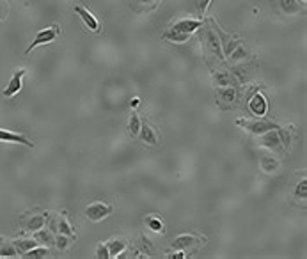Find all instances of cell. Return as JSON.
Here are the masks:
<instances>
[{
  "instance_id": "1",
  "label": "cell",
  "mask_w": 307,
  "mask_h": 259,
  "mask_svg": "<svg viewBox=\"0 0 307 259\" xmlns=\"http://www.w3.org/2000/svg\"><path fill=\"white\" fill-rule=\"evenodd\" d=\"M202 20H194V18H181L178 22H174L171 27H169L165 32H163L162 38L165 41H171V43H187L190 36L196 32L197 29H201Z\"/></svg>"
},
{
  "instance_id": "2",
  "label": "cell",
  "mask_w": 307,
  "mask_h": 259,
  "mask_svg": "<svg viewBox=\"0 0 307 259\" xmlns=\"http://www.w3.org/2000/svg\"><path fill=\"white\" fill-rule=\"evenodd\" d=\"M236 125L241 126L245 131H249L252 135H261L264 131H270V130H279L281 126L277 123H272V121H249V119H236Z\"/></svg>"
},
{
  "instance_id": "3",
  "label": "cell",
  "mask_w": 307,
  "mask_h": 259,
  "mask_svg": "<svg viewBox=\"0 0 307 259\" xmlns=\"http://www.w3.org/2000/svg\"><path fill=\"white\" fill-rule=\"evenodd\" d=\"M59 27L57 25H52V27H48V29H44V30H39L38 34H36V38H34V41L30 43V46L27 50H25V53H30L34 48H38V46H41V44H48L52 43L53 39L59 36Z\"/></svg>"
},
{
  "instance_id": "4",
  "label": "cell",
  "mask_w": 307,
  "mask_h": 259,
  "mask_svg": "<svg viewBox=\"0 0 307 259\" xmlns=\"http://www.w3.org/2000/svg\"><path fill=\"white\" fill-rule=\"evenodd\" d=\"M110 213H112V206H109V204H105V202H101V201L92 202V204H89V206L86 208L87 220H91V222L103 220V218H107Z\"/></svg>"
},
{
  "instance_id": "5",
  "label": "cell",
  "mask_w": 307,
  "mask_h": 259,
  "mask_svg": "<svg viewBox=\"0 0 307 259\" xmlns=\"http://www.w3.org/2000/svg\"><path fill=\"white\" fill-rule=\"evenodd\" d=\"M258 146L259 148H266L270 151H275V149L281 148V137H279L277 130H270V131H264V133L258 135Z\"/></svg>"
},
{
  "instance_id": "6",
  "label": "cell",
  "mask_w": 307,
  "mask_h": 259,
  "mask_svg": "<svg viewBox=\"0 0 307 259\" xmlns=\"http://www.w3.org/2000/svg\"><path fill=\"white\" fill-rule=\"evenodd\" d=\"M25 73H27L25 67H20V69H16V71L13 73L9 84H7V87L4 89V96L5 98H13V96H16L20 91H22V80H23Z\"/></svg>"
},
{
  "instance_id": "7",
  "label": "cell",
  "mask_w": 307,
  "mask_h": 259,
  "mask_svg": "<svg viewBox=\"0 0 307 259\" xmlns=\"http://www.w3.org/2000/svg\"><path fill=\"white\" fill-rule=\"evenodd\" d=\"M0 142H9V144H23L27 148H34V142H30L25 135L9 131V130L0 128Z\"/></svg>"
},
{
  "instance_id": "8",
  "label": "cell",
  "mask_w": 307,
  "mask_h": 259,
  "mask_svg": "<svg viewBox=\"0 0 307 259\" xmlns=\"http://www.w3.org/2000/svg\"><path fill=\"white\" fill-rule=\"evenodd\" d=\"M249 110L256 115V117H263L268 110V101L261 92H256L254 96L249 100Z\"/></svg>"
},
{
  "instance_id": "9",
  "label": "cell",
  "mask_w": 307,
  "mask_h": 259,
  "mask_svg": "<svg viewBox=\"0 0 307 259\" xmlns=\"http://www.w3.org/2000/svg\"><path fill=\"white\" fill-rule=\"evenodd\" d=\"M75 13L80 16V20L84 22V25H86L89 30H92V32H98V30H100V23H98V20L94 18V16H92L91 13L84 7V5H75Z\"/></svg>"
},
{
  "instance_id": "10",
  "label": "cell",
  "mask_w": 307,
  "mask_h": 259,
  "mask_svg": "<svg viewBox=\"0 0 307 259\" xmlns=\"http://www.w3.org/2000/svg\"><path fill=\"white\" fill-rule=\"evenodd\" d=\"M259 167H261V171L266 174H274L279 171V160L275 158L272 153H266L263 154L261 158H259Z\"/></svg>"
},
{
  "instance_id": "11",
  "label": "cell",
  "mask_w": 307,
  "mask_h": 259,
  "mask_svg": "<svg viewBox=\"0 0 307 259\" xmlns=\"http://www.w3.org/2000/svg\"><path fill=\"white\" fill-rule=\"evenodd\" d=\"M197 241H199V238L197 236H192V235H181L178 236L176 240L173 241V249L174 250H187L188 247H192V245H196Z\"/></svg>"
},
{
  "instance_id": "12",
  "label": "cell",
  "mask_w": 307,
  "mask_h": 259,
  "mask_svg": "<svg viewBox=\"0 0 307 259\" xmlns=\"http://www.w3.org/2000/svg\"><path fill=\"white\" fill-rule=\"evenodd\" d=\"M139 135H140V140H142V142H146V144H149V146H156V144H158V139H156L154 130L151 128L149 125H146V123H142V125H140Z\"/></svg>"
},
{
  "instance_id": "13",
  "label": "cell",
  "mask_w": 307,
  "mask_h": 259,
  "mask_svg": "<svg viewBox=\"0 0 307 259\" xmlns=\"http://www.w3.org/2000/svg\"><path fill=\"white\" fill-rule=\"evenodd\" d=\"M217 98H219V101H222V103H235L236 100V89L235 87H217Z\"/></svg>"
},
{
  "instance_id": "14",
  "label": "cell",
  "mask_w": 307,
  "mask_h": 259,
  "mask_svg": "<svg viewBox=\"0 0 307 259\" xmlns=\"http://www.w3.org/2000/svg\"><path fill=\"white\" fill-rule=\"evenodd\" d=\"M206 41H208V46L213 53H215L217 57L222 59V46H220V41H219V36L215 34V30H208L206 32Z\"/></svg>"
},
{
  "instance_id": "15",
  "label": "cell",
  "mask_w": 307,
  "mask_h": 259,
  "mask_svg": "<svg viewBox=\"0 0 307 259\" xmlns=\"http://www.w3.org/2000/svg\"><path fill=\"white\" fill-rule=\"evenodd\" d=\"M13 245H15L16 252H18V256H23L27 250L34 249V247H38L39 241L36 240V238H30V240H16L13 241Z\"/></svg>"
},
{
  "instance_id": "16",
  "label": "cell",
  "mask_w": 307,
  "mask_h": 259,
  "mask_svg": "<svg viewBox=\"0 0 307 259\" xmlns=\"http://www.w3.org/2000/svg\"><path fill=\"white\" fill-rule=\"evenodd\" d=\"M107 247H109L110 258H119V256L125 252L126 247H128V243H126L125 240H112L110 243H107Z\"/></svg>"
},
{
  "instance_id": "17",
  "label": "cell",
  "mask_w": 307,
  "mask_h": 259,
  "mask_svg": "<svg viewBox=\"0 0 307 259\" xmlns=\"http://www.w3.org/2000/svg\"><path fill=\"white\" fill-rule=\"evenodd\" d=\"M34 238L39 241V245H41V243H44V245H53V243H55V238H53L52 231L44 229V227H41V229L36 231Z\"/></svg>"
},
{
  "instance_id": "18",
  "label": "cell",
  "mask_w": 307,
  "mask_h": 259,
  "mask_svg": "<svg viewBox=\"0 0 307 259\" xmlns=\"http://www.w3.org/2000/svg\"><path fill=\"white\" fill-rule=\"evenodd\" d=\"M279 5L286 15H298L300 13V4L297 0H279Z\"/></svg>"
},
{
  "instance_id": "19",
  "label": "cell",
  "mask_w": 307,
  "mask_h": 259,
  "mask_svg": "<svg viewBox=\"0 0 307 259\" xmlns=\"http://www.w3.org/2000/svg\"><path fill=\"white\" fill-rule=\"evenodd\" d=\"M48 256V249L46 247H43V245H38V247H34V249L27 250L22 258L25 259H39V258H46Z\"/></svg>"
},
{
  "instance_id": "20",
  "label": "cell",
  "mask_w": 307,
  "mask_h": 259,
  "mask_svg": "<svg viewBox=\"0 0 307 259\" xmlns=\"http://www.w3.org/2000/svg\"><path fill=\"white\" fill-rule=\"evenodd\" d=\"M44 224H46V216L44 215H34L30 216V220L27 222V231H36L41 229V227H44Z\"/></svg>"
},
{
  "instance_id": "21",
  "label": "cell",
  "mask_w": 307,
  "mask_h": 259,
  "mask_svg": "<svg viewBox=\"0 0 307 259\" xmlns=\"http://www.w3.org/2000/svg\"><path fill=\"white\" fill-rule=\"evenodd\" d=\"M213 80H215V86L217 87H227V86H231V75H229V71H226V69L215 71V77H213Z\"/></svg>"
},
{
  "instance_id": "22",
  "label": "cell",
  "mask_w": 307,
  "mask_h": 259,
  "mask_svg": "<svg viewBox=\"0 0 307 259\" xmlns=\"http://www.w3.org/2000/svg\"><path fill=\"white\" fill-rule=\"evenodd\" d=\"M18 256L13 241H0V258H15Z\"/></svg>"
},
{
  "instance_id": "23",
  "label": "cell",
  "mask_w": 307,
  "mask_h": 259,
  "mask_svg": "<svg viewBox=\"0 0 307 259\" xmlns=\"http://www.w3.org/2000/svg\"><path fill=\"white\" fill-rule=\"evenodd\" d=\"M57 233H61V235H67V236H75L73 235V227H71V224L67 222L66 215L59 216L57 218Z\"/></svg>"
},
{
  "instance_id": "24",
  "label": "cell",
  "mask_w": 307,
  "mask_h": 259,
  "mask_svg": "<svg viewBox=\"0 0 307 259\" xmlns=\"http://www.w3.org/2000/svg\"><path fill=\"white\" fill-rule=\"evenodd\" d=\"M146 226L153 231V233H163V224H162V220H160L156 215L146 216Z\"/></svg>"
},
{
  "instance_id": "25",
  "label": "cell",
  "mask_w": 307,
  "mask_h": 259,
  "mask_svg": "<svg viewBox=\"0 0 307 259\" xmlns=\"http://www.w3.org/2000/svg\"><path fill=\"white\" fill-rule=\"evenodd\" d=\"M71 238H75V236H67V235H61V233H57V236H55V247H57L59 250H66L69 245L73 243Z\"/></svg>"
},
{
  "instance_id": "26",
  "label": "cell",
  "mask_w": 307,
  "mask_h": 259,
  "mask_svg": "<svg viewBox=\"0 0 307 259\" xmlns=\"http://www.w3.org/2000/svg\"><path fill=\"white\" fill-rule=\"evenodd\" d=\"M140 119H139V115L137 114H132V117H130V123H128V131L132 137H137L140 131Z\"/></svg>"
},
{
  "instance_id": "27",
  "label": "cell",
  "mask_w": 307,
  "mask_h": 259,
  "mask_svg": "<svg viewBox=\"0 0 307 259\" xmlns=\"http://www.w3.org/2000/svg\"><path fill=\"white\" fill-rule=\"evenodd\" d=\"M247 55H249V53H247V50L243 48V44H238V46H236V48L231 52V55L227 59H231L233 63H238V61H243Z\"/></svg>"
},
{
  "instance_id": "28",
  "label": "cell",
  "mask_w": 307,
  "mask_h": 259,
  "mask_svg": "<svg viewBox=\"0 0 307 259\" xmlns=\"http://www.w3.org/2000/svg\"><path fill=\"white\" fill-rule=\"evenodd\" d=\"M307 197V181L302 179L295 188V199H306Z\"/></svg>"
},
{
  "instance_id": "29",
  "label": "cell",
  "mask_w": 307,
  "mask_h": 259,
  "mask_svg": "<svg viewBox=\"0 0 307 259\" xmlns=\"http://www.w3.org/2000/svg\"><path fill=\"white\" fill-rule=\"evenodd\" d=\"M96 258L98 259H109L110 258V254H109V247H107V243H100L96 247Z\"/></svg>"
},
{
  "instance_id": "30",
  "label": "cell",
  "mask_w": 307,
  "mask_h": 259,
  "mask_svg": "<svg viewBox=\"0 0 307 259\" xmlns=\"http://www.w3.org/2000/svg\"><path fill=\"white\" fill-rule=\"evenodd\" d=\"M210 4H211V0H196V7H197V13L199 15H204L208 11V7H210Z\"/></svg>"
},
{
  "instance_id": "31",
  "label": "cell",
  "mask_w": 307,
  "mask_h": 259,
  "mask_svg": "<svg viewBox=\"0 0 307 259\" xmlns=\"http://www.w3.org/2000/svg\"><path fill=\"white\" fill-rule=\"evenodd\" d=\"M7 13H9V5L5 0H0V22H4L7 18Z\"/></svg>"
},
{
  "instance_id": "32",
  "label": "cell",
  "mask_w": 307,
  "mask_h": 259,
  "mask_svg": "<svg viewBox=\"0 0 307 259\" xmlns=\"http://www.w3.org/2000/svg\"><path fill=\"white\" fill-rule=\"evenodd\" d=\"M167 258L169 259H185L187 256H185V250H178V252H169Z\"/></svg>"
},
{
  "instance_id": "33",
  "label": "cell",
  "mask_w": 307,
  "mask_h": 259,
  "mask_svg": "<svg viewBox=\"0 0 307 259\" xmlns=\"http://www.w3.org/2000/svg\"><path fill=\"white\" fill-rule=\"evenodd\" d=\"M139 103H140L139 98H133V100H132V103H130V107H132V108H135V107H139Z\"/></svg>"
},
{
  "instance_id": "34",
  "label": "cell",
  "mask_w": 307,
  "mask_h": 259,
  "mask_svg": "<svg viewBox=\"0 0 307 259\" xmlns=\"http://www.w3.org/2000/svg\"><path fill=\"white\" fill-rule=\"evenodd\" d=\"M135 2H139V4H154L156 0H135Z\"/></svg>"
},
{
  "instance_id": "35",
  "label": "cell",
  "mask_w": 307,
  "mask_h": 259,
  "mask_svg": "<svg viewBox=\"0 0 307 259\" xmlns=\"http://www.w3.org/2000/svg\"><path fill=\"white\" fill-rule=\"evenodd\" d=\"M302 2H306V0H302Z\"/></svg>"
}]
</instances>
